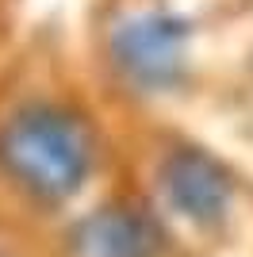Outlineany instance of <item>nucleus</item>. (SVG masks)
Returning a JSON list of instances; mask_svg holds the SVG:
<instances>
[{"label": "nucleus", "mask_w": 253, "mask_h": 257, "mask_svg": "<svg viewBox=\"0 0 253 257\" xmlns=\"http://www.w3.org/2000/svg\"><path fill=\"white\" fill-rule=\"evenodd\" d=\"M165 230L135 204H104L77 219L65 234L69 257H161Z\"/></svg>", "instance_id": "nucleus-4"}, {"label": "nucleus", "mask_w": 253, "mask_h": 257, "mask_svg": "<svg viewBox=\"0 0 253 257\" xmlns=\"http://www.w3.org/2000/svg\"><path fill=\"white\" fill-rule=\"evenodd\" d=\"M158 188L180 219L200 226L226 219L234 200V181L222 169V161H215L207 150H196V146H180L161 158Z\"/></svg>", "instance_id": "nucleus-3"}, {"label": "nucleus", "mask_w": 253, "mask_h": 257, "mask_svg": "<svg viewBox=\"0 0 253 257\" xmlns=\"http://www.w3.org/2000/svg\"><path fill=\"white\" fill-rule=\"evenodd\" d=\"M192 39L173 12H135L111 31V62L142 92H169L188 77Z\"/></svg>", "instance_id": "nucleus-2"}, {"label": "nucleus", "mask_w": 253, "mask_h": 257, "mask_svg": "<svg viewBox=\"0 0 253 257\" xmlns=\"http://www.w3.org/2000/svg\"><path fill=\"white\" fill-rule=\"evenodd\" d=\"M92 165L96 135L73 107L31 100L0 123V173L39 204H62L77 196Z\"/></svg>", "instance_id": "nucleus-1"}]
</instances>
